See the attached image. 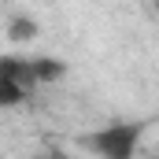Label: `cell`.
Segmentation results:
<instances>
[{"instance_id":"obj_3","label":"cell","mask_w":159,"mask_h":159,"mask_svg":"<svg viewBox=\"0 0 159 159\" xmlns=\"http://www.w3.org/2000/svg\"><path fill=\"white\" fill-rule=\"evenodd\" d=\"M34 159H67L63 152H44V156H34Z\"/></svg>"},{"instance_id":"obj_1","label":"cell","mask_w":159,"mask_h":159,"mask_svg":"<svg viewBox=\"0 0 159 159\" xmlns=\"http://www.w3.org/2000/svg\"><path fill=\"white\" fill-rule=\"evenodd\" d=\"M144 129H148V122H107V126L85 133L81 144L100 159H133Z\"/></svg>"},{"instance_id":"obj_2","label":"cell","mask_w":159,"mask_h":159,"mask_svg":"<svg viewBox=\"0 0 159 159\" xmlns=\"http://www.w3.org/2000/svg\"><path fill=\"white\" fill-rule=\"evenodd\" d=\"M26 96H30V93L11 78V74H0V104H4V107H15V104H22Z\"/></svg>"}]
</instances>
